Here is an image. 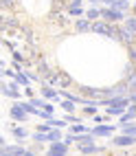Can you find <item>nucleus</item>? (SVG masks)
<instances>
[{"label":"nucleus","instance_id":"cd10ccee","mask_svg":"<svg viewBox=\"0 0 136 156\" xmlns=\"http://www.w3.org/2000/svg\"><path fill=\"white\" fill-rule=\"evenodd\" d=\"M31 103H33L35 108H44V106H46L44 99H40V97H31Z\"/></svg>","mask_w":136,"mask_h":156},{"label":"nucleus","instance_id":"c9c22d12","mask_svg":"<svg viewBox=\"0 0 136 156\" xmlns=\"http://www.w3.org/2000/svg\"><path fill=\"white\" fill-rule=\"evenodd\" d=\"M103 2H106V7H114V5L119 2V0H103Z\"/></svg>","mask_w":136,"mask_h":156},{"label":"nucleus","instance_id":"4be33fe9","mask_svg":"<svg viewBox=\"0 0 136 156\" xmlns=\"http://www.w3.org/2000/svg\"><path fill=\"white\" fill-rule=\"evenodd\" d=\"M123 134H130V136H136V123H127V126L121 128Z\"/></svg>","mask_w":136,"mask_h":156},{"label":"nucleus","instance_id":"a18cd8bd","mask_svg":"<svg viewBox=\"0 0 136 156\" xmlns=\"http://www.w3.org/2000/svg\"><path fill=\"white\" fill-rule=\"evenodd\" d=\"M121 156H130V154H121Z\"/></svg>","mask_w":136,"mask_h":156},{"label":"nucleus","instance_id":"9d476101","mask_svg":"<svg viewBox=\"0 0 136 156\" xmlns=\"http://www.w3.org/2000/svg\"><path fill=\"white\" fill-rule=\"evenodd\" d=\"M2 95H5V97H11V99H20L18 84H9V86H5V84H2Z\"/></svg>","mask_w":136,"mask_h":156},{"label":"nucleus","instance_id":"79ce46f5","mask_svg":"<svg viewBox=\"0 0 136 156\" xmlns=\"http://www.w3.org/2000/svg\"><path fill=\"white\" fill-rule=\"evenodd\" d=\"M130 99H132V101H136V92H132V95H130Z\"/></svg>","mask_w":136,"mask_h":156},{"label":"nucleus","instance_id":"aec40b11","mask_svg":"<svg viewBox=\"0 0 136 156\" xmlns=\"http://www.w3.org/2000/svg\"><path fill=\"white\" fill-rule=\"evenodd\" d=\"M114 9H119V11H130V9H132V2H130V0H119V2L114 5Z\"/></svg>","mask_w":136,"mask_h":156},{"label":"nucleus","instance_id":"f3484780","mask_svg":"<svg viewBox=\"0 0 136 156\" xmlns=\"http://www.w3.org/2000/svg\"><path fill=\"white\" fill-rule=\"evenodd\" d=\"M48 136H51V143H53V141H64V136H61V128H53L48 132Z\"/></svg>","mask_w":136,"mask_h":156},{"label":"nucleus","instance_id":"c03bdc74","mask_svg":"<svg viewBox=\"0 0 136 156\" xmlns=\"http://www.w3.org/2000/svg\"><path fill=\"white\" fill-rule=\"evenodd\" d=\"M132 9H134V11H136V2H134V5H132Z\"/></svg>","mask_w":136,"mask_h":156},{"label":"nucleus","instance_id":"c756f323","mask_svg":"<svg viewBox=\"0 0 136 156\" xmlns=\"http://www.w3.org/2000/svg\"><path fill=\"white\" fill-rule=\"evenodd\" d=\"M51 130H53L51 121H46V123H42V126H37V132H51Z\"/></svg>","mask_w":136,"mask_h":156},{"label":"nucleus","instance_id":"e433bc0d","mask_svg":"<svg viewBox=\"0 0 136 156\" xmlns=\"http://www.w3.org/2000/svg\"><path fill=\"white\" fill-rule=\"evenodd\" d=\"M44 110H46V112H51V114H53V112H55V108H53V106H51V103H46V106H44Z\"/></svg>","mask_w":136,"mask_h":156},{"label":"nucleus","instance_id":"423d86ee","mask_svg":"<svg viewBox=\"0 0 136 156\" xmlns=\"http://www.w3.org/2000/svg\"><path fill=\"white\" fill-rule=\"evenodd\" d=\"M92 33H101V35H110V22H106V20H95L92 22Z\"/></svg>","mask_w":136,"mask_h":156},{"label":"nucleus","instance_id":"412c9836","mask_svg":"<svg viewBox=\"0 0 136 156\" xmlns=\"http://www.w3.org/2000/svg\"><path fill=\"white\" fill-rule=\"evenodd\" d=\"M16 84L18 86H24V88H29V75H18V73H16Z\"/></svg>","mask_w":136,"mask_h":156},{"label":"nucleus","instance_id":"f8f14e48","mask_svg":"<svg viewBox=\"0 0 136 156\" xmlns=\"http://www.w3.org/2000/svg\"><path fill=\"white\" fill-rule=\"evenodd\" d=\"M132 77H136V64L134 62H127V66L123 70V81H130Z\"/></svg>","mask_w":136,"mask_h":156},{"label":"nucleus","instance_id":"49530a36","mask_svg":"<svg viewBox=\"0 0 136 156\" xmlns=\"http://www.w3.org/2000/svg\"><path fill=\"white\" fill-rule=\"evenodd\" d=\"M134 156H136V154H134Z\"/></svg>","mask_w":136,"mask_h":156},{"label":"nucleus","instance_id":"b1692460","mask_svg":"<svg viewBox=\"0 0 136 156\" xmlns=\"http://www.w3.org/2000/svg\"><path fill=\"white\" fill-rule=\"evenodd\" d=\"M26 134H29V132H26L24 128H13V136H16V139H22V141H24Z\"/></svg>","mask_w":136,"mask_h":156},{"label":"nucleus","instance_id":"0eeeda50","mask_svg":"<svg viewBox=\"0 0 136 156\" xmlns=\"http://www.w3.org/2000/svg\"><path fill=\"white\" fill-rule=\"evenodd\" d=\"M75 31H77V33L92 31V20H88V18H79V20H75Z\"/></svg>","mask_w":136,"mask_h":156},{"label":"nucleus","instance_id":"1a4fd4ad","mask_svg":"<svg viewBox=\"0 0 136 156\" xmlns=\"http://www.w3.org/2000/svg\"><path fill=\"white\" fill-rule=\"evenodd\" d=\"M77 150H79V154H83V156H88V154H99V152H103L101 147H97L95 143H88V145H77Z\"/></svg>","mask_w":136,"mask_h":156},{"label":"nucleus","instance_id":"37998d69","mask_svg":"<svg viewBox=\"0 0 136 156\" xmlns=\"http://www.w3.org/2000/svg\"><path fill=\"white\" fill-rule=\"evenodd\" d=\"M90 2H92V5H97V2H99V0H90Z\"/></svg>","mask_w":136,"mask_h":156},{"label":"nucleus","instance_id":"f257e3e1","mask_svg":"<svg viewBox=\"0 0 136 156\" xmlns=\"http://www.w3.org/2000/svg\"><path fill=\"white\" fill-rule=\"evenodd\" d=\"M44 81L51 84V86H57V88H68L72 84V77L68 75V73H64V70H53Z\"/></svg>","mask_w":136,"mask_h":156},{"label":"nucleus","instance_id":"393cba45","mask_svg":"<svg viewBox=\"0 0 136 156\" xmlns=\"http://www.w3.org/2000/svg\"><path fill=\"white\" fill-rule=\"evenodd\" d=\"M88 128L86 126H83V123H77V126H70V132L72 134H81V132H86Z\"/></svg>","mask_w":136,"mask_h":156},{"label":"nucleus","instance_id":"20e7f679","mask_svg":"<svg viewBox=\"0 0 136 156\" xmlns=\"http://www.w3.org/2000/svg\"><path fill=\"white\" fill-rule=\"evenodd\" d=\"M46 154L48 156H68V145L64 141H53Z\"/></svg>","mask_w":136,"mask_h":156},{"label":"nucleus","instance_id":"c85d7f7f","mask_svg":"<svg viewBox=\"0 0 136 156\" xmlns=\"http://www.w3.org/2000/svg\"><path fill=\"white\" fill-rule=\"evenodd\" d=\"M68 13H70V16H81L83 11H81V7H72V5H68Z\"/></svg>","mask_w":136,"mask_h":156},{"label":"nucleus","instance_id":"9b49d317","mask_svg":"<svg viewBox=\"0 0 136 156\" xmlns=\"http://www.w3.org/2000/svg\"><path fill=\"white\" fill-rule=\"evenodd\" d=\"M112 132H114L112 126H97V128H92V134H95V136H110Z\"/></svg>","mask_w":136,"mask_h":156},{"label":"nucleus","instance_id":"4c0bfd02","mask_svg":"<svg viewBox=\"0 0 136 156\" xmlns=\"http://www.w3.org/2000/svg\"><path fill=\"white\" fill-rule=\"evenodd\" d=\"M81 2H83V0H70V5H72V7H81Z\"/></svg>","mask_w":136,"mask_h":156},{"label":"nucleus","instance_id":"a211bd4d","mask_svg":"<svg viewBox=\"0 0 136 156\" xmlns=\"http://www.w3.org/2000/svg\"><path fill=\"white\" fill-rule=\"evenodd\" d=\"M134 119H136V112L134 110H127V112L121 114V123H132Z\"/></svg>","mask_w":136,"mask_h":156},{"label":"nucleus","instance_id":"f03ea898","mask_svg":"<svg viewBox=\"0 0 136 156\" xmlns=\"http://www.w3.org/2000/svg\"><path fill=\"white\" fill-rule=\"evenodd\" d=\"M101 18L106 22H121V20H125V11H119L114 7H106V9H101Z\"/></svg>","mask_w":136,"mask_h":156},{"label":"nucleus","instance_id":"a19ab883","mask_svg":"<svg viewBox=\"0 0 136 156\" xmlns=\"http://www.w3.org/2000/svg\"><path fill=\"white\" fill-rule=\"evenodd\" d=\"M130 110H134V112H136V101H132V106H130Z\"/></svg>","mask_w":136,"mask_h":156},{"label":"nucleus","instance_id":"f704fd0d","mask_svg":"<svg viewBox=\"0 0 136 156\" xmlns=\"http://www.w3.org/2000/svg\"><path fill=\"white\" fill-rule=\"evenodd\" d=\"M64 143H66V145H70V143H75V134L70 132L68 136H64Z\"/></svg>","mask_w":136,"mask_h":156},{"label":"nucleus","instance_id":"2eb2a0df","mask_svg":"<svg viewBox=\"0 0 136 156\" xmlns=\"http://www.w3.org/2000/svg\"><path fill=\"white\" fill-rule=\"evenodd\" d=\"M119 33H121V27H119V22H110V40H119Z\"/></svg>","mask_w":136,"mask_h":156},{"label":"nucleus","instance_id":"2f4dec72","mask_svg":"<svg viewBox=\"0 0 136 156\" xmlns=\"http://www.w3.org/2000/svg\"><path fill=\"white\" fill-rule=\"evenodd\" d=\"M125 112V108H108V114H114V117H121Z\"/></svg>","mask_w":136,"mask_h":156},{"label":"nucleus","instance_id":"4468645a","mask_svg":"<svg viewBox=\"0 0 136 156\" xmlns=\"http://www.w3.org/2000/svg\"><path fill=\"white\" fill-rule=\"evenodd\" d=\"M42 95H44V99H57V92H55V88L51 86V84L42 88Z\"/></svg>","mask_w":136,"mask_h":156},{"label":"nucleus","instance_id":"39448f33","mask_svg":"<svg viewBox=\"0 0 136 156\" xmlns=\"http://www.w3.org/2000/svg\"><path fill=\"white\" fill-rule=\"evenodd\" d=\"M112 143L117 145V147H132L136 143V136H130V134H121V136H114Z\"/></svg>","mask_w":136,"mask_h":156},{"label":"nucleus","instance_id":"a878e982","mask_svg":"<svg viewBox=\"0 0 136 156\" xmlns=\"http://www.w3.org/2000/svg\"><path fill=\"white\" fill-rule=\"evenodd\" d=\"M125 27H130L134 33H136V16H127V20H125Z\"/></svg>","mask_w":136,"mask_h":156},{"label":"nucleus","instance_id":"bb28decb","mask_svg":"<svg viewBox=\"0 0 136 156\" xmlns=\"http://www.w3.org/2000/svg\"><path fill=\"white\" fill-rule=\"evenodd\" d=\"M127 55H130V62H134V64H136V44L127 46Z\"/></svg>","mask_w":136,"mask_h":156},{"label":"nucleus","instance_id":"473e14b6","mask_svg":"<svg viewBox=\"0 0 136 156\" xmlns=\"http://www.w3.org/2000/svg\"><path fill=\"white\" fill-rule=\"evenodd\" d=\"M51 126H53V128H64L66 121H61V119H51Z\"/></svg>","mask_w":136,"mask_h":156},{"label":"nucleus","instance_id":"7c9ffc66","mask_svg":"<svg viewBox=\"0 0 136 156\" xmlns=\"http://www.w3.org/2000/svg\"><path fill=\"white\" fill-rule=\"evenodd\" d=\"M13 5H16V0H0V7L2 9H13Z\"/></svg>","mask_w":136,"mask_h":156},{"label":"nucleus","instance_id":"dca6fc26","mask_svg":"<svg viewBox=\"0 0 136 156\" xmlns=\"http://www.w3.org/2000/svg\"><path fill=\"white\" fill-rule=\"evenodd\" d=\"M33 141L35 143H51V136H48V132H35Z\"/></svg>","mask_w":136,"mask_h":156},{"label":"nucleus","instance_id":"7ed1b4c3","mask_svg":"<svg viewBox=\"0 0 136 156\" xmlns=\"http://www.w3.org/2000/svg\"><path fill=\"white\" fill-rule=\"evenodd\" d=\"M119 42L125 44V46H132L136 44V33L130 29V27H121V33H119Z\"/></svg>","mask_w":136,"mask_h":156},{"label":"nucleus","instance_id":"5701e85b","mask_svg":"<svg viewBox=\"0 0 136 156\" xmlns=\"http://www.w3.org/2000/svg\"><path fill=\"white\" fill-rule=\"evenodd\" d=\"M61 110H66V112H75V101H70V99L61 101Z\"/></svg>","mask_w":136,"mask_h":156},{"label":"nucleus","instance_id":"6ab92c4d","mask_svg":"<svg viewBox=\"0 0 136 156\" xmlns=\"http://www.w3.org/2000/svg\"><path fill=\"white\" fill-rule=\"evenodd\" d=\"M86 18H88V20H103V18H101V11H99V9H95V7L86 11Z\"/></svg>","mask_w":136,"mask_h":156},{"label":"nucleus","instance_id":"72a5a7b5","mask_svg":"<svg viewBox=\"0 0 136 156\" xmlns=\"http://www.w3.org/2000/svg\"><path fill=\"white\" fill-rule=\"evenodd\" d=\"M127 86H130V95H132V92H136V77H132V79L127 81Z\"/></svg>","mask_w":136,"mask_h":156},{"label":"nucleus","instance_id":"6e6552de","mask_svg":"<svg viewBox=\"0 0 136 156\" xmlns=\"http://www.w3.org/2000/svg\"><path fill=\"white\" fill-rule=\"evenodd\" d=\"M11 117L16 119V121H26L29 119V112L26 110H22V106H20V103H16V106H11Z\"/></svg>","mask_w":136,"mask_h":156},{"label":"nucleus","instance_id":"58836bf2","mask_svg":"<svg viewBox=\"0 0 136 156\" xmlns=\"http://www.w3.org/2000/svg\"><path fill=\"white\" fill-rule=\"evenodd\" d=\"M22 156H35V154H33V152H29V150H24V154H22Z\"/></svg>","mask_w":136,"mask_h":156},{"label":"nucleus","instance_id":"ea45409f","mask_svg":"<svg viewBox=\"0 0 136 156\" xmlns=\"http://www.w3.org/2000/svg\"><path fill=\"white\" fill-rule=\"evenodd\" d=\"M0 156H13V154H11V152H5V150H2V154H0Z\"/></svg>","mask_w":136,"mask_h":156},{"label":"nucleus","instance_id":"ddd939ff","mask_svg":"<svg viewBox=\"0 0 136 156\" xmlns=\"http://www.w3.org/2000/svg\"><path fill=\"white\" fill-rule=\"evenodd\" d=\"M2 150H5V152H11L13 156H22V154H24V147H22V145H5Z\"/></svg>","mask_w":136,"mask_h":156}]
</instances>
